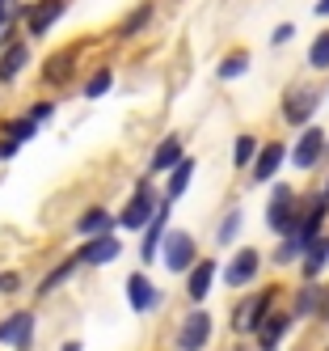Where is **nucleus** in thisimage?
I'll return each mask as SVG.
<instances>
[{"label": "nucleus", "instance_id": "nucleus-13", "mask_svg": "<svg viewBox=\"0 0 329 351\" xmlns=\"http://www.w3.org/2000/svg\"><path fill=\"white\" fill-rule=\"evenodd\" d=\"M60 13H64V0H38V5L30 9V34H47L51 26H55Z\"/></svg>", "mask_w": 329, "mask_h": 351}, {"label": "nucleus", "instance_id": "nucleus-30", "mask_svg": "<svg viewBox=\"0 0 329 351\" xmlns=\"http://www.w3.org/2000/svg\"><path fill=\"white\" fill-rule=\"evenodd\" d=\"M30 136H34V123H30V119H13L9 128H5V140H13V144L30 140Z\"/></svg>", "mask_w": 329, "mask_h": 351}, {"label": "nucleus", "instance_id": "nucleus-40", "mask_svg": "<svg viewBox=\"0 0 329 351\" xmlns=\"http://www.w3.org/2000/svg\"><path fill=\"white\" fill-rule=\"evenodd\" d=\"M5 5H9V0H0V13H5Z\"/></svg>", "mask_w": 329, "mask_h": 351}, {"label": "nucleus", "instance_id": "nucleus-4", "mask_svg": "<svg viewBox=\"0 0 329 351\" xmlns=\"http://www.w3.org/2000/svg\"><path fill=\"white\" fill-rule=\"evenodd\" d=\"M207 339H211V317L202 313V309H194L182 322V330H177V347H182V351H202Z\"/></svg>", "mask_w": 329, "mask_h": 351}, {"label": "nucleus", "instance_id": "nucleus-10", "mask_svg": "<svg viewBox=\"0 0 329 351\" xmlns=\"http://www.w3.org/2000/svg\"><path fill=\"white\" fill-rule=\"evenodd\" d=\"M110 258H118V237H93L81 254H76V263H89V267H101V263H110Z\"/></svg>", "mask_w": 329, "mask_h": 351}, {"label": "nucleus", "instance_id": "nucleus-8", "mask_svg": "<svg viewBox=\"0 0 329 351\" xmlns=\"http://www.w3.org/2000/svg\"><path fill=\"white\" fill-rule=\"evenodd\" d=\"M262 267V254H258V250H237V258L233 263H228V271H224V280L228 284H233V288H241V284H249L253 280V271H258Z\"/></svg>", "mask_w": 329, "mask_h": 351}, {"label": "nucleus", "instance_id": "nucleus-1", "mask_svg": "<svg viewBox=\"0 0 329 351\" xmlns=\"http://www.w3.org/2000/svg\"><path fill=\"white\" fill-rule=\"evenodd\" d=\"M266 224H270V233H278V237L295 233L300 212H295V191H291V186H274L270 208H266Z\"/></svg>", "mask_w": 329, "mask_h": 351}, {"label": "nucleus", "instance_id": "nucleus-12", "mask_svg": "<svg viewBox=\"0 0 329 351\" xmlns=\"http://www.w3.org/2000/svg\"><path fill=\"white\" fill-rule=\"evenodd\" d=\"M127 296H131V309H135V313H148V309L161 300V292L152 288L144 275H131V280H127Z\"/></svg>", "mask_w": 329, "mask_h": 351}, {"label": "nucleus", "instance_id": "nucleus-33", "mask_svg": "<svg viewBox=\"0 0 329 351\" xmlns=\"http://www.w3.org/2000/svg\"><path fill=\"white\" fill-rule=\"evenodd\" d=\"M47 114H51V102H38V106H34V110H30V123H42V119H47Z\"/></svg>", "mask_w": 329, "mask_h": 351}, {"label": "nucleus", "instance_id": "nucleus-39", "mask_svg": "<svg viewBox=\"0 0 329 351\" xmlns=\"http://www.w3.org/2000/svg\"><path fill=\"white\" fill-rule=\"evenodd\" d=\"M0 30H5V13H0Z\"/></svg>", "mask_w": 329, "mask_h": 351}, {"label": "nucleus", "instance_id": "nucleus-23", "mask_svg": "<svg viewBox=\"0 0 329 351\" xmlns=\"http://www.w3.org/2000/svg\"><path fill=\"white\" fill-rule=\"evenodd\" d=\"M308 64H313V68H329V30L313 38V47H308Z\"/></svg>", "mask_w": 329, "mask_h": 351}, {"label": "nucleus", "instance_id": "nucleus-2", "mask_svg": "<svg viewBox=\"0 0 329 351\" xmlns=\"http://www.w3.org/2000/svg\"><path fill=\"white\" fill-rule=\"evenodd\" d=\"M274 296H278V292L266 288V292L253 296L249 305L237 309V330H241V335H258V330H262V322H266V313H270V305H274Z\"/></svg>", "mask_w": 329, "mask_h": 351}, {"label": "nucleus", "instance_id": "nucleus-31", "mask_svg": "<svg viewBox=\"0 0 329 351\" xmlns=\"http://www.w3.org/2000/svg\"><path fill=\"white\" fill-rule=\"evenodd\" d=\"M313 296H317V292H308V288H304V292H300V300H295V313H313V305H317Z\"/></svg>", "mask_w": 329, "mask_h": 351}, {"label": "nucleus", "instance_id": "nucleus-25", "mask_svg": "<svg viewBox=\"0 0 329 351\" xmlns=\"http://www.w3.org/2000/svg\"><path fill=\"white\" fill-rule=\"evenodd\" d=\"M253 157H258V144H253V136H241V140H237V148H233V161H237L241 169H249V165H253Z\"/></svg>", "mask_w": 329, "mask_h": 351}, {"label": "nucleus", "instance_id": "nucleus-21", "mask_svg": "<svg viewBox=\"0 0 329 351\" xmlns=\"http://www.w3.org/2000/svg\"><path fill=\"white\" fill-rule=\"evenodd\" d=\"M25 60H30V51H25V47H21V43H13V47H9V51H5V56H0V81H13V77H17V72L25 68Z\"/></svg>", "mask_w": 329, "mask_h": 351}, {"label": "nucleus", "instance_id": "nucleus-7", "mask_svg": "<svg viewBox=\"0 0 329 351\" xmlns=\"http://www.w3.org/2000/svg\"><path fill=\"white\" fill-rule=\"evenodd\" d=\"M194 263H198L194 258V237L190 233H169V241H165V267L169 271H186Z\"/></svg>", "mask_w": 329, "mask_h": 351}, {"label": "nucleus", "instance_id": "nucleus-36", "mask_svg": "<svg viewBox=\"0 0 329 351\" xmlns=\"http://www.w3.org/2000/svg\"><path fill=\"white\" fill-rule=\"evenodd\" d=\"M13 153H17V144L13 140H0V157H13Z\"/></svg>", "mask_w": 329, "mask_h": 351}, {"label": "nucleus", "instance_id": "nucleus-41", "mask_svg": "<svg viewBox=\"0 0 329 351\" xmlns=\"http://www.w3.org/2000/svg\"><path fill=\"white\" fill-rule=\"evenodd\" d=\"M325 199H329V186H325Z\"/></svg>", "mask_w": 329, "mask_h": 351}, {"label": "nucleus", "instance_id": "nucleus-15", "mask_svg": "<svg viewBox=\"0 0 329 351\" xmlns=\"http://www.w3.org/2000/svg\"><path fill=\"white\" fill-rule=\"evenodd\" d=\"M177 161H182V140H177V136H169V140H161L157 144V153H152V173H165V169H173Z\"/></svg>", "mask_w": 329, "mask_h": 351}, {"label": "nucleus", "instance_id": "nucleus-17", "mask_svg": "<svg viewBox=\"0 0 329 351\" xmlns=\"http://www.w3.org/2000/svg\"><path fill=\"white\" fill-rule=\"evenodd\" d=\"M76 233L89 237V241H93V237H106V233H110V216L101 212V208H89L81 220H76Z\"/></svg>", "mask_w": 329, "mask_h": 351}, {"label": "nucleus", "instance_id": "nucleus-22", "mask_svg": "<svg viewBox=\"0 0 329 351\" xmlns=\"http://www.w3.org/2000/svg\"><path fill=\"white\" fill-rule=\"evenodd\" d=\"M42 77H47L51 85H60V81H68V77H72V56H68V51H60V56H51V64L42 68Z\"/></svg>", "mask_w": 329, "mask_h": 351}, {"label": "nucleus", "instance_id": "nucleus-19", "mask_svg": "<svg viewBox=\"0 0 329 351\" xmlns=\"http://www.w3.org/2000/svg\"><path fill=\"white\" fill-rule=\"evenodd\" d=\"M291 330V317L287 313H278V317H270V322H262V330H258V339H262V347L266 351H274L278 343H283V335Z\"/></svg>", "mask_w": 329, "mask_h": 351}, {"label": "nucleus", "instance_id": "nucleus-6", "mask_svg": "<svg viewBox=\"0 0 329 351\" xmlns=\"http://www.w3.org/2000/svg\"><path fill=\"white\" fill-rule=\"evenodd\" d=\"M321 153H325V132L321 128H308L300 140H295V148H291V161L300 165V169H313L317 161H321Z\"/></svg>", "mask_w": 329, "mask_h": 351}, {"label": "nucleus", "instance_id": "nucleus-16", "mask_svg": "<svg viewBox=\"0 0 329 351\" xmlns=\"http://www.w3.org/2000/svg\"><path fill=\"white\" fill-rule=\"evenodd\" d=\"M211 280H215V263H194L190 267V300H207V292H211Z\"/></svg>", "mask_w": 329, "mask_h": 351}, {"label": "nucleus", "instance_id": "nucleus-35", "mask_svg": "<svg viewBox=\"0 0 329 351\" xmlns=\"http://www.w3.org/2000/svg\"><path fill=\"white\" fill-rule=\"evenodd\" d=\"M21 280H17V275H0V292H13Z\"/></svg>", "mask_w": 329, "mask_h": 351}, {"label": "nucleus", "instance_id": "nucleus-11", "mask_svg": "<svg viewBox=\"0 0 329 351\" xmlns=\"http://www.w3.org/2000/svg\"><path fill=\"white\" fill-rule=\"evenodd\" d=\"M283 157H287V148H283V144H266V148H258V161H253V182L274 178V169L283 165Z\"/></svg>", "mask_w": 329, "mask_h": 351}, {"label": "nucleus", "instance_id": "nucleus-18", "mask_svg": "<svg viewBox=\"0 0 329 351\" xmlns=\"http://www.w3.org/2000/svg\"><path fill=\"white\" fill-rule=\"evenodd\" d=\"M190 178H194V161H190V157H182V161L173 165V173H169V191H165V199H169V204H173V199H182V195H186Z\"/></svg>", "mask_w": 329, "mask_h": 351}, {"label": "nucleus", "instance_id": "nucleus-9", "mask_svg": "<svg viewBox=\"0 0 329 351\" xmlns=\"http://www.w3.org/2000/svg\"><path fill=\"white\" fill-rule=\"evenodd\" d=\"M317 102H321L317 89H295V93H287V102H283L287 123H308V114L317 110Z\"/></svg>", "mask_w": 329, "mask_h": 351}, {"label": "nucleus", "instance_id": "nucleus-20", "mask_svg": "<svg viewBox=\"0 0 329 351\" xmlns=\"http://www.w3.org/2000/svg\"><path fill=\"white\" fill-rule=\"evenodd\" d=\"M325 267H329V241L321 237V241L308 245V258H304V280H317Z\"/></svg>", "mask_w": 329, "mask_h": 351}, {"label": "nucleus", "instance_id": "nucleus-29", "mask_svg": "<svg viewBox=\"0 0 329 351\" xmlns=\"http://www.w3.org/2000/svg\"><path fill=\"white\" fill-rule=\"evenodd\" d=\"M110 81H114V77H110V68H97L93 77H89V85H85V97H101V93L110 89Z\"/></svg>", "mask_w": 329, "mask_h": 351}, {"label": "nucleus", "instance_id": "nucleus-27", "mask_svg": "<svg viewBox=\"0 0 329 351\" xmlns=\"http://www.w3.org/2000/svg\"><path fill=\"white\" fill-rule=\"evenodd\" d=\"M237 233H241V212H228V216H224V224L215 229V241H220V245H228Z\"/></svg>", "mask_w": 329, "mask_h": 351}, {"label": "nucleus", "instance_id": "nucleus-5", "mask_svg": "<svg viewBox=\"0 0 329 351\" xmlns=\"http://www.w3.org/2000/svg\"><path fill=\"white\" fill-rule=\"evenodd\" d=\"M34 339V313L21 309V313H9L5 322H0V343L5 347H30Z\"/></svg>", "mask_w": 329, "mask_h": 351}, {"label": "nucleus", "instance_id": "nucleus-32", "mask_svg": "<svg viewBox=\"0 0 329 351\" xmlns=\"http://www.w3.org/2000/svg\"><path fill=\"white\" fill-rule=\"evenodd\" d=\"M295 254H300V245H295V241H283V245H278V263H283V267H287Z\"/></svg>", "mask_w": 329, "mask_h": 351}, {"label": "nucleus", "instance_id": "nucleus-37", "mask_svg": "<svg viewBox=\"0 0 329 351\" xmlns=\"http://www.w3.org/2000/svg\"><path fill=\"white\" fill-rule=\"evenodd\" d=\"M317 17H329V0H317V9H313Z\"/></svg>", "mask_w": 329, "mask_h": 351}, {"label": "nucleus", "instance_id": "nucleus-26", "mask_svg": "<svg viewBox=\"0 0 329 351\" xmlns=\"http://www.w3.org/2000/svg\"><path fill=\"white\" fill-rule=\"evenodd\" d=\"M148 17H152V5H140V9H135L131 17H127V21H122V30H118V34H122V38H131V34H140Z\"/></svg>", "mask_w": 329, "mask_h": 351}, {"label": "nucleus", "instance_id": "nucleus-38", "mask_svg": "<svg viewBox=\"0 0 329 351\" xmlns=\"http://www.w3.org/2000/svg\"><path fill=\"white\" fill-rule=\"evenodd\" d=\"M60 351H81V343H64V347H60Z\"/></svg>", "mask_w": 329, "mask_h": 351}, {"label": "nucleus", "instance_id": "nucleus-28", "mask_svg": "<svg viewBox=\"0 0 329 351\" xmlns=\"http://www.w3.org/2000/svg\"><path fill=\"white\" fill-rule=\"evenodd\" d=\"M245 68H249V56H228V60L220 64V81H237Z\"/></svg>", "mask_w": 329, "mask_h": 351}, {"label": "nucleus", "instance_id": "nucleus-3", "mask_svg": "<svg viewBox=\"0 0 329 351\" xmlns=\"http://www.w3.org/2000/svg\"><path fill=\"white\" fill-rule=\"evenodd\" d=\"M161 204H157V195H152L148 186H140L135 191V199L122 208V216H118V229H144V224L152 220V212H157Z\"/></svg>", "mask_w": 329, "mask_h": 351}, {"label": "nucleus", "instance_id": "nucleus-34", "mask_svg": "<svg viewBox=\"0 0 329 351\" xmlns=\"http://www.w3.org/2000/svg\"><path fill=\"white\" fill-rule=\"evenodd\" d=\"M291 34H295V30H291V26H278V30H274V34H270V43H287V38H291Z\"/></svg>", "mask_w": 329, "mask_h": 351}, {"label": "nucleus", "instance_id": "nucleus-14", "mask_svg": "<svg viewBox=\"0 0 329 351\" xmlns=\"http://www.w3.org/2000/svg\"><path fill=\"white\" fill-rule=\"evenodd\" d=\"M144 245H140V254H144V263H152V254H157V250H161V237H165V204L157 208V212H152V220L144 224Z\"/></svg>", "mask_w": 329, "mask_h": 351}, {"label": "nucleus", "instance_id": "nucleus-24", "mask_svg": "<svg viewBox=\"0 0 329 351\" xmlns=\"http://www.w3.org/2000/svg\"><path fill=\"white\" fill-rule=\"evenodd\" d=\"M76 267H81V263H76V258H68V263H60V267H55V271H51V275H47V280L38 284V292L47 296V292H51V288H55V284H64V280H68V275H72Z\"/></svg>", "mask_w": 329, "mask_h": 351}]
</instances>
